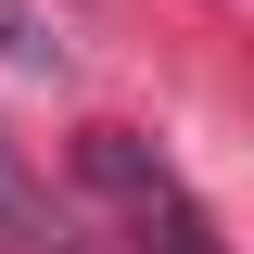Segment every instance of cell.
I'll list each match as a JSON object with an SVG mask.
<instances>
[{
    "mask_svg": "<svg viewBox=\"0 0 254 254\" xmlns=\"http://www.w3.org/2000/svg\"><path fill=\"white\" fill-rule=\"evenodd\" d=\"M0 242H38V178L13 165V140H0Z\"/></svg>",
    "mask_w": 254,
    "mask_h": 254,
    "instance_id": "3",
    "label": "cell"
},
{
    "mask_svg": "<svg viewBox=\"0 0 254 254\" xmlns=\"http://www.w3.org/2000/svg\"><path fill=\"white\" fill-rule=\"evenodd\" d=\"M0 51L13 64H64V26L38 13V0H0Z\"/></svg>",
    "mask_w": 254,
    "mask_h": 254,
    "instance_id": "2",
    "label": "cell"
},
{
    "mask_svg": "<svg viewBox=\"0 0 254 254\" xmlns=\"http://www.w3.org/2000/svg\"><path fill=\"white\" fill-rule=\"evenodd\" d=\"M76 165H89V178L115 190V203H140V216H165V203H178L165 153H140V127H89V140H76Z\"/></svg>",
    "mask_w": 254,
    "mask_h": 254,
    "instance_id": "1",
    "label": "cell"
}]
</instances>
